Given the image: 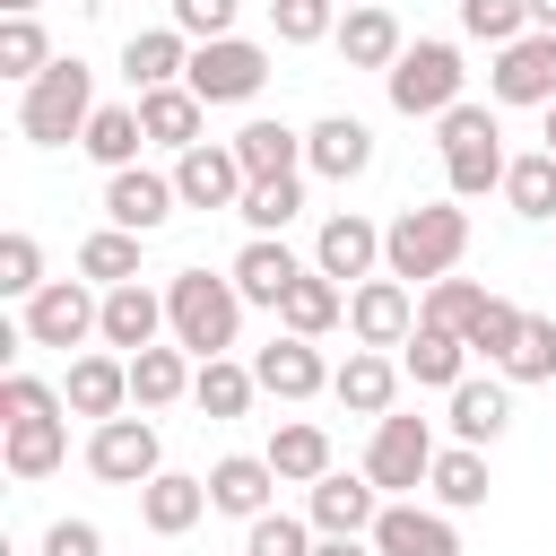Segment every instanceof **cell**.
<instances>
[{
  "label": "cell",
  "mask_w": 556,
  "mask_h": 556,
  "mask_svg": "<svg viewBox=\"0 0 556 556\" xmlns=\"http://www.w3.org/2000/svg\"><path fill=\"white\" fill-rule=\"evenodd\" d=\"M486 96H495V104H539V113H547V104H556V35L530 26L521 43H504L495 70H486Z\"/></svg>",
  "instance_id": "cell-12"
},
{
  "label": "cell",
  "mask_w": 556,
  "mask_h": 556,
  "mask_svg": "<svg viewBox=\"0 0 556 556\" xmlns=\"http://www.w3.org/2000/svg\"><path fill=\"white\" fill-rule=\"evenodd\" d=\"M174 9V26L191 35V43H217V35H235V9L243 0H165Z\"/></svg>",
  "instance_id": "cell-50"
},
{
  "label": "cell",
  "mask_w": 556,
  "mask_h": 556,
  "mask_svg": "<svg viewBox=\"0 0 556 556\" xmlns=\"http://www.w3.org/2000/svg\"><path fill=\"white\" fill-rule=\"evenodd\" d=\"M269 469H278V486L330 478V434H321V417H287V426L269 434Z\"/></svg>",
  "instance_id": "cell-35"
},
{
  "label": "cell",
  "mask_w": 556,
  "mask_h": 556,
  "mask_svg": "<svg viewBox=\"0 0 556 556\" xmlns=\"http://www.w3.org/2000/svg\"><path fill=\"white\" fill-rule=\"evenodd\" d=\"M174 191H182V208H243L252 174L235 165V148H226V139H200V148H182V156H174Z\"/></svg>",
  "instance_id": "cell-13"
},
{
  "label": "cell",
  "mask_w": 556,
  "mask_h": 556,
  "mask_svg": "<svg viewBox=\"0 0 556 556\" xmlns=\"http://www.w3.org/2000/svg\"><path fill=\"white\" fill-rule=\"evenodd\" d=\"M434 148H443V182H452V200H460V208H469V200H486V191H504V174H513L504 130H495V113H486V104H452V113L434 122Z\"/></svg>",
  "instance_id": "cell-4"
},
{
  "label": "cell",
  "mask_w": 556,
  "mask_h": 556,
  "mask_svg": "<svg viewBox=\"0 0 556 556\" xmlns=\"http://www.w3.org/2000/svg\"><path fill=\"white\" fill-rule=\"evenodd\" d=\"M530 26H539V35H556V0H530Z\"/></svg>",
  "instance_id": "cell-53"
},
{
  "label": "cell",
  "mask_w": 556,
  "mask_h": 556,
  "mask_svg": "<svg viewBox=\"0 0 556 556\" xmlns=\"http://www.w3.org/2000/svg\"><path fill=\"white\" fill-rule=\"evenodd\" d=\"M400 374L417 382V391H460L469 382V339H452V330H408V348H400Z\"/></svg>",
  "instance_id": "cell-28"
},
{
  "label": "cell",
  "mask_w": 556,
  "mask_h": 556,
  "mask_svg": "<svg viewBox=\"0 0 556 556\" xmlns=\"http://www.w3.org/2000/svg\"><path fill=\"white\" fill-rule=\"evenodd\" d=\"M252 365H235V356H208L200 374H191V400H200V417H243L252 408Z\"/></svg>",
  "instance_id": "cell-39"
},
{
  "label": "cell",
  "mask_w": 556,
  "mask_h": 556,
  "mask_svg": "<svg viewBox=\"0 0 556 556\" xmlns=\"http://www.w3.org/2000/svg\"><path fill=\"white\" fill-rule=\"evenodd\" d=\"M460 43H443V35H417L400 61H391V78H382V96H391V113H408V122H443L452 104H469L460 96Z\"/></svg>",
  "instance_id": "cell-5"
},
{
  "label": "cell",
  "mask_w": 556,
  "mask_h": 556,
  "mask_svg": "<svg viewBox=\"0 0 556 556\" xmlns=\"http://www.w3.org/2000/svg\"><path fill=\"white\" fill-rule=\"evenodd\" d=\"M321 547V530L304 521V513H261V521H243V556H313Z\"/></svg>",
  "instance_id": "cell-44"
},
{
  "label": "cell",
  "mask_w": 556,
  "mask_h": 556,
  "mask_svg": "<svg viewBox=\"0 0 556 556\" xmlns=\"http://www.w3.org/2000/svg\"><path fill=\"white\" fill-rule=\"evenodd\" d=\"M295 208H304V174H287V182H252L235 217H243L252 235H287V226H295Z\"/></svg>",
  "instance_id": "cell-42"
},
{
  "label": "cell",
  "mask_w": 556,
  "mask_h": 556,
  "mask_svg": "<svg viewBox=\"0 0 556 556\" xmlns=\"http://www.w3.org/2000/svg\"><path fill=\"white\" fill-rule=\"evenodd\" d=\"M208 513V478H182V469H156L148 486H139V521L156 530V539H182L191 521Z\"/></svg>",
  "instance_id": "cell-31"
},
{
  "label": "cell",
  "mask_w": 556,
  "mask_h": 556,
  "mask_svg": "<svg viewBox=\"0 0 556 556\" xmlns=\"http://www.w3.org/2000/svg\"><path fill=\"white\" fill-rule=\"evenodd\" d=\"M460 252H469V208H460V200L400 208V217L382 226V278H400V287H434V278H452Z\"/></svg>",
  "instance_id": "cell-1"
},
{
  "label": "cell",
  "mask_w": 556,
  "mask_h": 556,
  "mask_svg": "<svg viewBox=\"0 0 556 556\" xmlns=\"http://www.w3.org/2000/svg\"><path fill=\"white\" fill-rule=\"evenodd\" d=\"M61 460H70V417H26V426H0V469H9L17 486L52 478Z\"/></svg>",
  "instance_id": "cell-26"
},
{
  "label": "cell",
  "mask_w": 556,
  "mask_h": 556,
  "mask_svg": "<svg viewBox=\"0 0 556 556\" xmlns=\"http://www.w3.org/2000/svg\"><path fill=\"white\" fill-rule=\"evenodd\" d=\"M191 374H200V356H191V348H139V356H130V408L148 417V408L191 400Z\"/></svg>",
  "instance_id": "cell-29"
},
{
  "label": "cell",
  "mask_w": 556,
  "mask_h": 556,
  "mask_svg": "<svg viewBox=\"0 0 556 556\" xmlns=\"http://www.w3.org/2000/svg\"><path fill=\"white\" fill-rule=\"evenodd\" d=\"M87 122H96V70L78 52H61L35 87H17V139L26 148H70V139H87Z\"/></svg>",
  "instance_id": "cell-2"
},
{
  "label": "cell",
  "mask_w": 556,
  "mask_h": 556,
  "mask_svg": "<svg viewBox=\"0 0 556 556\" xmlns=\"http://www.w3.org/2000/svg\"><path fill=\"white\" fill-rule=\"evenodd\" d=\"M26 348H87L104 339V295H87V278H52L35 304H17Z\"/></svg>",
  "instance_id": "cell-8"
},
{
  "label": "cell",
  "mask_w": 556,
  "mask_h": 556,
  "mask_svg": "<svg viewBox=\"0 0 556 556\" xmlns=\"http://www.w3.org/2000/svg\"><path fill=\"white\" fill-rule=\"evenodd\" d=\"M339 321H348V287L321 278V269H304V278L287 287V304H278V330H295V339H321V330H339Z\"/></svg>",
  "instance_id": "cell-34"
},
{
  "label": "cell",
  "mask_w": 556,
  "mask_h": 556,
  "mask_svg": "<svg viewBox=\"0 0 556 556\" xmlns=\"http://www.w3.org/2000/svg\"><path fill=\"white\" fill-rule=\"evenodd\" d=\"M330 374H339V365H321V348H313V339H295V330H278V339L252 356V382H261L269 400H287V408H295V400H313V391H330Z\"/></svg>",
  "instance_id": "cell-17"
},
{
  "label": "cell",
  "mask_w": 556,
  "mask_h": 556,
  "mask_svg": "<svg viewBox=\"0 0 556 556\" xmlns=\"http://www.w3.org/2000/svg\"><path fill=\"white\" fill-rule=\"evenodd\" d=\"M226 148H235V165H243L252 182H287V174H304V130H287V122H269V113H252Z\"/></svg>",
  "instance_id": "cell-25"
},
{
  "label": "cell",
  "mask_w": 556,
  "mask_h": 556,
  "mask_svg": "<svg viewBox=\"0 0 556 556\" xmlns=\"http://www.w3.org/2000/svg\"><path fill=\"white\" fill-rule=\"evenodd\" d=\"M226 278H235V295H243V304H269V313H278V304H287V287L304 278V261L287 252V235H252V243L235 252V269H226Z\"/></svg>",
  "instance_id": "cell-22"
},
{
  "label": "cell",
  "mask_w": 556,
  "mask_h": 556,
  "mask_svg": "<svg viewBox=\"0 0 556 556\" xmlns=\"http://www.w3.org/2000/svg\"><path fill=\"white\" fill-rule=\"evenodd\" d=\"M339 9H365V0H339Z\"/></svg>",
  "instance_id": "cell-56"
},
{
  "label": "cell",
  "mask_w": 556,
  "mask_h": 556,
  "mask_svg": "<svg viewBox=\"0 0 556 556\" xmlns=\"http://www.w3.org/2000/svg\"><path fill=\"white\" fill-rule=\"evenodd\" d=\"M348 330H356V348H408L417 295L400 278H365V287H348Z\"/></svg>",
  "instance_id": "cell-16"
},
{
  "label": "cell",
  "mask_w": 556,
  "mask_h": 556,
  "mask_svg": "<svg viewBox=\"0 0 556 556\" xmlns=\"http://www.w3.org/2000/svg\"><path fill=\"white\" fill-rule=\"evenodd\" d=\"M61 400H70V417H130V356H113V348H87V356H70V374H61Z\"/></svg>",
  "instance_id": "cell-14"
},
{
  "label": "cell",
  "mask_w": 556,
  "mask_h": 556,
  "mask_svg": "<svg viewBox=\"0 0 556 556\" xmlns=\"http://www.w3.org/2000/svg\"><path fill=\"white\" fill-rule=\"evenodd\" d=\"M269 26H278V43H321V35H339V0H269Z\"/></svg>",
  "instance_id": "cell-48"
},
{
  "label": "cell",
  "mask_w": 556,
  "mask_h": 556,
  "mask_svg": "<svg viewBox=\"0 0 556 556\" xmlns=\"http://www.w3.org/2000/svg\"><path fill=\"white\" fill-rule=\"evenodd\" d=\"M104 348L113 356H139V348H165V295L156 287H104Z\"/></svg>",
  "instance_id": "cell-23"
},
{
  "label": "cell",
  "mask_w": 556,
  "mask_h": 556,
  "mask_svg": "<svg viewBox=\"0 0 556 556\" xmlns=\"http://www.w3.org/2000/svg\"><path fill=\"white\" fill-rule=\"evenodd\" d=\"M521 321H530V313L495 295V304L478 313V330H469V356H486V365H504V356H513V339H521Z\"/></svg>",
  "instance_id": "cell-49"
},
{
  "label": "cell",
  "mask_w": 556,
  "mask_h": 556,
  "mask_svg": "<svg viewBox=\"0 0 556 556\" xmlns=\"http://www.w3.org/2000/svg\"><path fill=\"white\" fill-rule=\"evenodd\" d=\"M486 452L478 443H443L434 452V478H426V495H434V513H478L486 504Z\"/></svg>",
  "instance_id": "cell-33"
},
{
  "label": "cell",
  "mask_w": 556,
  "mask_h": 556,
  "mask_svg": "<svg viewBox=\"0 0 556 556\" xmlns=\"http://www.w3.org/2000/svg\"><path fill=\"white\" fill-rule=\"evenodd\" d=\"M313 269H321V278H339V287L382 278V226H374V217H356V208L321 217V235H313Z\"/></svg>",
  "instance_id": "cell-11"
},
{
  "label": "cell",
  "mask_w": 556,
  "mask_h": 556,
  "mask_svg": "<svg viewBox=\"0 0 556 556\" xmlns=\"http://www.w3.org/2000/svg\"><path fill=\"white\" fill-rule=\"evenodd\" d=\"M504 200H513V217H556V156L547 148H530V156H513V174H504Z\"/></svg>",
  "instance_id": "cell-40"
},
{
  "label": "cell",
  "mask_w": 556,
  "mask_h": 556,
  "mask_svg": "<svg viewBox=\"0 0 556 556\" xmlns=\"http://www.w3.org/2000/svg\"><path fill=\"white\" fill-rule=\"evenodd\" d=\"M139 130H148V148H200V130H208V104L191 96V87H156V96H139Z\"/></svg>",
  "instance_id": "cell-32"
},
{
  "label": "cell",
  "mask_w": 556,
  "mask_h": 556,
  "mask_svg": "<svg viewBox=\"0 0 556 556\" xmlns=\"http://www.w3.org/2000/svg\"><path fill=\"white\" fill-rule=\"evenodd\" d=\"M330 43H339V61H348V70H382V78H391V61L408 52V35H400V17H391L382 0L339 9V35H330Z\"/></svg>",
  "instance_id": "cell-21"
},
{
  "label": "cell",
  "mask_w": 556,
  "mask_h": 556,
  "mask_svg": "<svg viewBox=\"0 0 556 556\" xmlns=\"http://www.w3.org/2000/svg\"><path fill=\"white\" fill-rule=\"evenodd\" d=\"M52 61H61V52L43 43V26H35V17H0V78L35 87V78H43Z\"/></svg>",
  "instance_id": "cell-41"
},
{
  "label": "cell",
  "mask_w": 556,
  "mask_h": 556,
  "mask_svg": "<svg viewBox=\"0 0 556 556\" xmlns=\"http://www.w3.org/2000/svg\"><path fill=\"white\" fill-rule=\"evenodd\" d=\"M104 174H122V165H139V148H148V130H139V104H96V122H87V139H78Z\"/></svg>",
  "instance_id": "cell-36"
},
{
  "label": "cell",
  "mask_w": 556,
  "mask_h": 556,
  "mask_svg": "<svg viewBox=\"0 0 556 556\" xmlns=\"http://www.w3.org/2000/svg\"><path fill=\"white\" fill-rule=\"evenodd\" d=\"M52 278H43V243L35 235H0V295L9 304H35Z\"/></svg>",
  "instance_id": "cell-45"
},
{
  "label": "cell",
  "mask_w": 556,
  "mask_h": 556,
  "mask_svg": "<svg viewBox=\"0 0 556 556\" xmlns=\"http://www.w3.org/2000/svg\"><path fill=\"white\" fill-rule=\"evenodd\" d=\"M87 469H96L104 486H148V478L165 469V443H156L148 417H104V426L87 434Z\"/></svg>",
  "instance_id": "cell-10"
},
{
  "label": "cell",
  "mask_w": 556,
  "mask_h": 556,
  "mask_svg": "<svg viewBox=\"0 0 556 556\" xmlns=\"http://www.w3.org/2000/svg\"><path fill=\"white\" fill-rule=\"evenodd\" d=\"M313 556H374V539H321Z\"/></svg>",
  "instance_id": "cell-52"
},
{
  "label": "cell",
  "mask_w": 556,
  "mask_h": 556,
  "mask_svg": "<svg viewBox=\"0 0 556 556\" xmlns=\"http://www.w3.org/2000/svg\"><path fill=\"white\" fill-rule=\"evenodd\" d=\"M504 382H556V321L547 313H530L521 321V339H513V356L495 365Z\"/></svg>",
  "instance_id": "cell-43"
},
{
  "label": "cell",
  "mask_w": 556,
  "mask_h": 556,
  "mask_svg": "<svg viewBox=\"0 0 556 556\" xmlns=\"http://www.w3.org/2000/svg\"><path fill=\"white\" fill-rule=\"evenodd\" d=\"M374 556H460V530H452V513H434V504H382Z\"/></svg>",
  "instance_id": "cell-20"
},
{
  "label": "cell",
  "mask_w": 556,
  "mask_h": 556,
  "mask_svg": "<svg viewBox=\"0 0 556 556\" xmlns=\"http://www.w3.org/2000/svg\"><path fill=\"white\" fill-rule=\"evenodd\" d=\"M460 35H478V43H521L530 35V0H460Z\"/></svg>",
  "instance_id": "cell-46"
},
{
  "label": "cell",
  "mask_w": 556,
  "mask_h": 556,
  "mask_svg": "<svg viewBox=\"0 0 556 556\" xmlns=\"http://www.w3.org/2000/svg\"><path fill=\"white\" fill-rule=\"evenodd\" d=\"M434 452H443V443H434V426L391 408V417H374V443H365V478L382 486V504H408V495L434 478Z\"/></svg>",
  "instance_id": "cell-6"
},
{
  "label": "cell",
  "mask_w": 556,
  "mask_h": 556,
  "mask_svg": "<svg viewBox=\"0 0 556 556\" xmlns=\"http://www.w3.org/2000/svg\"><path fill=\"white\" fill-rule=\"evenodd\" d=\"M26 417H70V400L43 374H0V426H26Z\"/></svg>",
  "instance_id": "cell-47"
},
{
  "label": "cell",
  "mask_w": 556,
  "mask_h": 556,
  "mask_svg": "<svg viewBox=\"0 0 556 556\" xmlns=\"http://www.w3.org/2000/svg\"><path fill=\"white\" fill-rule=\"evenodd\" d=\"M0 9H9V17H35V9H43V0H0Z\"/></svg>",
  "instance_id": "cell-54"
},
{
  "label": "cell",
  "mask_w": 556,
  "mask_h": 556,
  "mask_svg": "<svg viewBox=\"0 0 556 556\" xmlns=\"http://www.w3.org/2000/svg\"><path fill=\"white\" fill-rule=\"evenodd\" d=\"M486 304H495V295H486L478 278H434V287H426V304H417V321H426V330H452V339H469Z\"/></svg>",
  "instance_id": "cell-37"
},
{
  "label": "cell",
  "mask_w": 556,
  "mask_h": 556,
  "mask_svg": "<svg viewBox=\"0 0 556 556\" xmlns=\"http://www.w3.org/2000/svg\"><path fill=\"white\" fill-rule=\"evenodd\" d=\"M304 521H313L321 539H374V521H382V486H374L365 469H330V478L304 486Z\"/></svg>",
  "instance_id": "cell-9"
},
{
  "label": "cell",
  "mask_w": 556,
  "mask_h": 556,
  "mask_svg": "<svg viewBox=\"0 0 556 556\" xmlns=\"http://www.w3.org/2000/svg\"><path fill=\"white\" fill-rule=\"evenodd\" d=\"M182 87H191L200 104H252V96L269 87V52H261L252 35L191 43V70H182Z\"/></svg>",
  "instance_id": "cell-7"
},
{
  "label": "cell",
  "mask_w": 556,
  "mask_h": 556,
  "mask_svg": "<svg viewBox=\"0 0 556 556\" xmlns=\"http://www.w3.org/2000/svg\"><path fill=\"white\" fill-rule=\"evenodd\" d=\"M139 243H148V235L96 226V235L78 243V278H96V287H130V278H139Z\"/></svg>",
  "instance_id": "cell-38"
},
{
  "label": "cell",
  "mask_w": 556,
  "mask_h": 556,
  "mask_svg": "<svg viewBox=\"0 0 556 556\" xmlns=\"http://www.w3.org/2000/svg\"><path fill=\"white\" fill-rule=\"evenodd\" d=\"M174 208H182L174 174H148V165H122V174H104V217H113L122 235H156Z\"/></svg>",
  "instance_id": "cell-15"
},
{
  "label": "cell",
  "mask_w": 556,
  "mask_h": 556,
  "mask_svg": "<svg viewBox=\"0 0 556 556\" xmlns=\"http://www.w3.org/2000/svg\"><path fill=\"white\" fill-rule=\"evenodd\" d=\"M304 174H321V182L374 174V130H365L356 113H321V122L304 130Z\"/></svg>",
  "instance_id": "cell-18"
},
{
  "label": "cell",
  "mask_w": 556,
  "mask_h": 556,
  "mask_svg": "<svg viewBox=\"0 0 556 556\" xmlns=\"http://www.w3.org/2000/svg\"><path fill=\"white\" fill-rule=\"evenodd\" d=\"M43 556H104V530H96V521H70V513H61V521L43 530Z\"/></svg>",
  "instance_id": "cell-51"
},
{
  "label": "cell",
  "mask_w": 556,
  "mask_h": 556,
  "mask_svg": "<svg viewBox=\"0 0 556 556\" xmlns=\"http://www.w3.org/2000/svg\"><path fill=\"white\" fill-rule=\"evenodd\" d=\"M165 330H174V348H191L200 365H208V356H226V348H235V330H243V295H235V278L174 269V278H165Z\"/></svg>",
  "instance_id": "cell-3"
},
{
  "label": "cell",
  "mask_w": 556,
  "mask_h": 556,
  "mask_svg": "<svg viewBox=\"0 0 556 556\" xmlns=\"http://www.w3.org/2000/svg\"><path fill=\"white\" fill-rule=\"evenodd\" d=\"M182 70H191V35H182V26H148V35L122 43V78H130V96L182 87Z\"/></svg>",
  "instance_id": "cell-24"
},
{
  "label": "cell",
  "mask_w": 556,
  "mask_h": 556,
  "mask_svg": "<svg viewBox=\"0 0 556 556\" xmlns=\"http://www.w3.org/2000/svg\"><path fill=\"white\" fill-rule=\"evenodd\" d=\"M269 495H278V469H269V452H226V460H208V513L261 521V513H278Z\"/></svg>",
  "instance_id": "cell-19"
},
{
  "label": "cell",
  "mask_w": 556,
  "mask_h": 556,
  "mask_svg": "<svg viewBox=\"0 0 556 556\" xmlns=\"http://www.w3.org/2000/svg\"><path fill=\"white\" fill-rule=\"evenodd\" d=\"M330 400L356 408V417H391V400H400V365H391L382 348H348V365L330 374Z\"/></svg>",
  "instance_id": "cell-27"
},
{
  "label": "cell",
  "mask_w": 556,
  "mask_h": 556,
  "mask_svg": "<svg viewBox=\"0 0 556 556\" xmlns=\"http://www.w3.org/2000/svg\"><path fill=\"white\" fill-rule=\"evenodd\" d=\"M547 156H556V104H547Z\"/></svg>",
  "instance_id": "cell-55"
},
{
  "label": "cell",
  "mask_w": 556,
  "mask_h": 556,
  "mask_svg": "<svg viewBox=\"0 0 556 556\" xmlns=\"http://www.w3.org/2000/svg\"><path fill=\"white\" fill-rule=\"evenodd\" d=\"M504 426H513V382H504V374H486V382L469 374V382L452 391V443H478V452H486Z\"/></svg>",
  "instance_id": "cell-30"
}]
</instances>
